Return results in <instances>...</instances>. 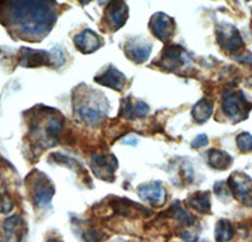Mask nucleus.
Wrapping results in <instances>:
<instances>
[{
    "label": "nucleus",
    "instance_id": "nucleus-1",
    "mask_svg": "<svg viewBox=\"0 0 252 242\" xmlns=\"http://www.w3.org/2000/svg\"><path fill=\"white\" fill-rule=\"evenodd\" d=\"M0 14L22 37L42 38L55 26L57 9L55 0H0Z\"/></svg>",
    "mask_w": 252,
    "mask_h": 242
},
{
    "label": "nucleus",
    "instance_id": "nucleus-2",
    "mask_svg": "<svg viewBox=\"0 0 252 242\" xmlns=\"http://www.w3.org/2000/svg\"><path fill=\"white\" fill-rule=\"evenodd\" d=\"M76 113L78 118L87 124H98L107 113L106 98L96 92L90 93L85 96L82 101L76 102Z\"/></svg>",
    "mask_w": 252,
    "mask_h": 242
},
{
    "label": "nucleus",
    "instance_id": "nucleus-3",
    "mask_svg": "<svg viewBox=\"0 0 252 242\" xmlns=\"http://www.w3.org/2000/svg\"><path fill=\"white\" fill-rule=\"evenodd\" d=\"M250 109H251V105L249 104V101L241 91H229L224 95L222 110L235 122L246 119Z\"/></svg>",
    "mask_w": 252,
    "mask_h": 242
},
{
    "label": "nucleus",
    "instance_id": "nucleus-4",
    "mask_svg": "<svg viewBox=\"0 0 252 242\" xmlns=\"http://www.w3.org/2000/svg\"><path fill=\"white\" fill-rule=\"evenodd\" d=\"M32 201L35 207L44 208L55 194V187L44 174H35L31 185Z\"/></svg>",
    "mask_w": 252,
    "mask_h": 242
},
{
    "label": "nucleus",
    "instance_id": "nucleus-5",
    "mask_svg": "<svg viewBox=\"0 0 252 242\" xmlns=\"http://www.w3.org/2000/svg\"><path fill=\"white\" fill-rule=\"evenodd\" d=\"M217 42L227 52H238L244 48V40L240 32L231 24H222L217 28Z\"/></svg>",
    "mask_w": 252,
    "mask_h": 242
},
{
    "label": "nucleus",
    "instance_id": "nucleus-6",
    "mask_svg": "<svg viewBox=\"0 0 252 242\" xmlns=\"http://www.w3.org/2000/svg\"><path fill=\"white\" fill-rule=\"evenodd\" d=\"M229 189L242 203L251 205L252 181L244 173H233L228 179Z\"/></svg>",
    "mask_w": 252,
    "mask_h": 242
},
{
    "label": "nucleus",
    "instance_id": "nucleus-7",
    "mask_svg": "<svg viewBox=\"0 0 252 242\" xmlns=\"http://www.w3.org/2000/svg\"><path fill=\"white\" fill-rule=\"evenodd\" d=\"M149 26L153 34L163 42H169L174 35V20L164 13H157L155 15H153Z\"/></svg>",
    "mask_w": 252,
    "mask_h": 242
},
{
    "label": "nucleus",
    "instance_id": "nucleus-8",
    "mask_svg": "<svg viewBox=\"0 0 252 242\" xmlns=\"http://www.w3.org/2000/svg\"><path fill=\"white\" fill-rule=\"evenodd\" d=\"M127 17H129V10L124 0H112L105 13V22L107 27L115 32L125 24Z\"/></svg>",
    "mask_w": 252,
    "mask_h": 242
},
{
    "label": "nucleus",
    "instance_id": "nucleus-9",
    "mask_svg": "<svg viewBox=\"0 0 252 242\" xmlns=\"http://www.w3.org/2000/svg\"><path fill=\"white\" fill-rule=\"evenodd\" d=\"M55 60L63 62V58H55V56L46 51H34V49H22L20 64L24 67L52 66L55 64Z\"/></svg>",
    "mask_w": 252,
    "mask_h": 242
},
{
    "label": "nucleus",
    "instance_id": "nucleus-10",
    "mask_svg": "<svg viewBox=\"0 0 252 242\" xmlns=\"http://www.w3.org/2000/svg\"><path fill=\"white\" fill-rule=\"evenodd\" d=\"M126 55L136 63H143L152 53V43L143 38H132L125 46Z\"/></svg>",
    "mask_w": 252,
    "mask_h": 242
},
{
    "label": "nucleus",
    "instance_id": "nucleus-11",
    "mask_svg": "<svg viewBox=\"0 0 252 242\" xmlns=\"http://www.w3.org/2000/svg\"><path fill=\"white\" fill-rule=\"evenodd\" d=\"M139 196L143 201L149 202L152 205L159 206L164 205L166 199V190L161 185L160 182H154V183H146L141 184L138 189Z\"/></svg>",
    "mask_w": 252,
    "mask_h": 242
},
{
    "label": "nucleus",
    "instance_id": "nucleus-12",
    "mask_svg": "<svg viewBox=\"0 0 252 242\" xmlns=\"http://www.w3.org/2000/svg\"><path fill=\"white\" fill-rule=\"evenodd\" d=\"M184 49L179 46H169L164 49L163 58H161V67L169 71L181 68L184 66L186 62H188Z\"/></svg>",
    "mask_w": 252,
    "mask_h": 242
},
{
    "label": "nucleus",
    "instance_id": "nucleus-13",
    "mask_svg": "<svg viewBox=\"0 0 252 242\" xmlns=\"http://www.w3.org/2000/svg\"><path fill=\"white\" fill-rule=\"evenodd\" d=\"M91 165L94 174L98 178L111 181L114 170L116 168V159L112 155H94Z\"/></svg>",
    "mask_w": 252,
    "mask_h": 242
},
{
    "label": "nucleus",
    "instance_id": "nucleus-14",
    "mask_svg": "<svg viewBox=\"0 0 252 242\" xmlns=\"http://www.w3.org/2000/svg\"><path fill=\"white\" fill-rule=\"evenodd\" d=\"M73 42L82 53L94 52L96 49L102 47V39L90 29H86V30L76 34L73 38Z\"/></svg>",
    "mask_w": 252,
    "mask_h": 242
},
{
    "label": "nucleus",
    "instance_id": "nucleus-15",
    "mask_svg": "<svg viewBox=\"0 0 252 242\" xmlns=\"http://www.w3.org/2000/svg\"><path fill=\"white\" fill-rule=\"evenodd\" d=\"M96 82L101 85H105V86L110 87V89L118 90V91H121L125 86L126 77L124 73H121L120 71L115 68V67L110 66L109 68L105 69L102 73H100L98 76H96Z\"/></svg>",
    "mask_w": 252,
    "mask_h": 242
},
{
    "label": "nucleus",
    "instance_id": "nucleus-16",
    "mask_svg": "<svg viewBox=\"0 0 252 242\" xmlns=\"http://www.w3.org/2000/svg\"><path fill=\"white\" fill-rule=\"evenodd\" d=\"M24 221L20 216H13L3 223L4 242H20L23 237Z\"/></svg>",
    "mask_w": 252,
    "mask_h": 242
},
{
    "label": "nucleus",
    "instance_id": "nucleus-17",
    "mask_svg": "<svg viewBox=\"0 0 252 242\" xmlns=\"http://www.w3.org/2000/svg\"><path fill=\"white\" fill-rule=\"evenodd\" d=\"M149 113V106L143 102V101H136V102H132V101L125 100L123 105V115L126 119H138L143 118V116L148 115Z\"/></svg>",
    "mask_w": 252,
    "mask_h": 242
},
{
    "label": "nucleus",
    "instance_id": "nucleus-18",
    "mask_svg": "<svg viewBox=\"0 0 252 242\" xmlns=\"http://www.w3.org/2000/svg\"><path fill=\"white\" fill-rule=\"evenodd\" d=\"M188 205L199 213H208L211 211V199L209 194L206 192H197V193L189 196Z\"/></svg>",
    "mask_w": 252,
    "mask_h": 242
},
{
    "label": "nucleus",
    "instance_id": "nucleus-19",
    "mask_svg": "<svg viewBox=\"0 0 252 242\" xmlns=\"http://www.w3.org/2000/svg\"><path fill=\"white\" fill-rule=\"evenodd\" d=\"M208 161L209 165L215 169L223 170L231 165L232 163V158L228 155L227 153L222 151V150H211L208 155Z\"/></svg>",
    "mask_w": 252,
    "mask_h": 242
},
{
    "label": "nucleus",
    "instance_id": "nucleus-20",
    "mask_svg": "<svg viewBox=\"0 0 252 242\" xmlns=\"http://www.w3.org/2000/svg\"><path fill=\"white\" fill-rule=\"evenodd\" d=\"M235 230L232 223L227 219H220L216 225L215 239L217 242H228L233 239Z\"/></svg>",
    "mask_w": 252,
    "mask_h": 242
},
{
    "label": "nucleus",
    "instance_id": "nucleus-21",
    "mask_svg": "<svg viewBox=\"0 0 252 242\" xmlns=\"http://www.w3.org/2000/svg\"><path fill=\"white\" fill-rule=\"evenodd\" d=\"M212 111H213V106L212 104L207 100H201L198 101L197 104L194 105L193 107V111H192V115L193 119H194L197 122H204V121L208 120L212 115Z\"/></svg>",
    "mask_w": 252,
    "mask_h": 242
},
{
    "label": "nucleus",
    "instance_id": "nucleus-22",
    "mask_svg": "<svg viewBox=\"0 0 252 242\" xmlns=\"http://www.w3.org/2000/svg\"><path fill=\"white\" fill-rule=\"evenodd\" d=\"M237 147L241 151L252 150V136L249 133H242L237 136Z\"/></svg>",
    "mask_w": 252,
    "mask_h": 242
},
{
    "label": "nucleus",
    "instance_id": "nucleus-23",
    "mask_svg": "<svg viewBox=\"0 0 252 242\" xmlns=\"http://www.w3.org/2000/svg\"><path fill=\"white\" fill-rule=\"evenodd\" d=\"M82 236L86 242H101L103 239L102 234H101L100 231L94 230V228L92 227L85 231V234H83Z\"/></svg>",
    "mask_w": 252,
    "mask_h": 242
},
{
    "label": "nucleus",
    "instance_id": "nucleus-24",
    "mask_svg": "<svg viewBox=\"0 0 252 242\" xmlns=\"http://www.w3.org/2000/svg\"><path fill=\"white\" fill-rule=\"evenodd\" d=\"M215 190H216V194L222 199H226L231 196V189H229L228 183H224V182H220V183H217V184L215 185Z\"/></svg>",
    "mask_w": 252,
    "mask_h": 242
},
{
    "label": "nucleus",
    "instance_id": "nucleus-25",
    "mask_svg": "<svg viewBox=\"0 0 252 242\" xmlns=\"http://www.w3.org/2000/svg\"><path fill=\"white\" fill-rule=\"evenodd\" d=\"M208 144V138L207 135H198L197 138L193 140L192 147L195 148V149H199V148H203Z\"/></svg>",
    "mask_w": 252,
    "mask_h": 242
},
{
    "label": "nucleus",
    "instance_id": "nucleus-26",
    "mask_svg": "<svg viewBox=\"0 0 252 242\" xmlns=\"http://www.w3.org/2000/svg\"><path fill=\"white\" fill-rule=\"evenodd\" d=\"M112 0H98V3L100 4H110Z\"/></svg>",
    "mask_w": 252,
    "mask_h": 242
},
{
    "label": "nucleus",
    "instance_id": "nucleus-27",
    "mask_svg": "<svg viewBox=\"0 0 252 242\" xmlns=\"http://www.w3.org/2000/svg\"><path fill=\"white\" fill-rule=\"evenodd\" d=\"M78 1H81L82 4H87L90 1V0H78Z\"/></svg>",
    "mask_w": 252,
    "mask_h": 242
},
{
    "label": "nucleus",
    "instance_id": "nucleus-28",
    "mask_svg": "<svg viewBox=\"0 0 252 242\" xmlns=\"http://www.w3.org/2000/svg\"><path fill=\"white\" fill-rule=\"evenodd\" d=\"M47 242H62V241H60V240H49V241H47Z\"/></svg>",
    "mask_w": 252,
    "mask_h": 242
},
{
    "label": "nucleus",
    "instance_id": "nucleus-29",
    "mask_svg": "<svg viewBox=\"0 0 252 242\" xmlns=\"http://www.w3.org/2000/svg\"><path fill=\"white\" fill-rule=\"evenodd\" d=\"M112 242H125V241H121V240H115V241H112Z\"/></svg>",
    "mask_w": 252,
    "mask_h": 242
},
{
    "label": "nucleus",
    "instance_id": "nucleus-30",
    "mask_svg": "<svg viewBox=\"0 0 252 242\" xmlns=\"http://www.w3.org/2000/svg\"><path fill=\"white\" fill-rule=\"evenodd\" d=\"M251 85H252V82H251Z\"/></svg>",
    "mask_w": 252,
    "mask_h": 242
}]
</instances>
